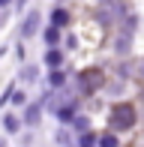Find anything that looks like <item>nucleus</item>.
I'll use <instances>...</instances> for the list:
<instances>
[{
	"label": "nucleus",
	"instance_id": "obj_1",
	"mask_svg": "<svg viewBox=\"0 0 144 147\" xmlns=\"http://www.w3.org/2000/svg\"><path fill=\"white\" fill-rule=\"evenodd\" d=\"M132 117H135V111L129 108V105H123V108H114V126H120V129L132 126Z\"/></svg>",
	"mask_w": 144,
	"mask_h": 147
},
{
	"label": "nucleus",
	"instance_id": "obj_2",
	"mask_svg": "<svg viewBox=\"0 0 144 147\" xmlns=\"http://www.w3.org/2000/svg\"><path fill=\"white\" fill-rule=\"evenodd\" d=\"M102 147H117V144H114V138L108 135V138H102Z\"/></svg>",
	"mask_w": 144,
	"mask_h": 147
}]
</instances>
